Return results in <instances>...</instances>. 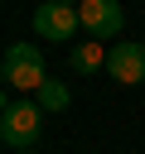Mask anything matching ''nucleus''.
Returning a JSON list of instances; mask_svg holds the SVG:
<instances>
[{
  "mask_svg": "<svg viewBox=\"0 0 145 154\" xmlns=\"http://www.w3.org/2000/svg\"><path fill=\"white\" fill-rule=\"evenodd\" d=\"M0 82L10 91H39L48 82V63H44V48L39 43H10L5 58H0Z\"/></svg>",
  "mask_w": 145,
  "mask_h": 154,
  "instance_id": "f257e3e1",
  "label": "nucleus"
},
{
  "mask_svg": "<svg viewBox=\"0 0 145 154\" xmlns=\"http://www.w3.org/2000/svg\"><path fill=\"white\" fill-rule=\"evenodd\" d=\"M44 106L39 101H5L0 106V140L10 149H34L39 130H44Z\"/></svg>",
  "mask_w": 145,
  "mask_h": 154,
  "instance_id": "f03ea898",
  "label": "nucleus"
},
{
  "mask_svg": "<svg viewBox=\"0 0 145 154\" xmlns=\"http://www.w3.org/2000/svg\"><path fill=\"white\" fill-rule=\"evenodd\" d=\"M77 29H82V14H77V5H68V0H48V5L34 10V34H39L44 43H72Z\"/></svg>",
  "mask_w": 145,
  "mask_h": 154,
  "instance_id": "7ed1b4c3",
  "label": "nucleus"
},
{
  "mask_svg": "<svg viewBox=\"0 0 145 154\" xmlns=\"http://www.w3.org/2000/svg\"><path fill=\"white\" fill-rule=\"evenodd\" d=\"M77 14H82V29H87V38H116L121 34V24H126V14H121V5L116 0H82L77 5Z\"/></svg>",
  "mask_w": 145,
  "mask_h": 154,
  "instance_id": "20e7f679",
  "label": "nucleus"
},
{
  "mask_svg": "<svg viewBox=\"0 0 145 154\" xmlns=\"http://www.w3.org/2000/svg\"><path fill=\"white\" fill-rule=\"evenodd\" d=\"M106 72H111V82H121V87L145 82V43H111V48H106Z\"/></svg>",
  "mask_w": 145,
  "mask_h": 154,
  "instance_id": "39448f33",
  "label": "nucleus"
},
{
  "mask_svg": "<svg viewBox=\"0 0 145 154\" xmlns=\"http://www.w3.org/2000/svg\"><path fill=\"white\" fill-rule=\"evenodd\" d=\"M106 67V43L102 38H87V43H68V72L72 77H92Z\"/></svg>",
  "mask_w": 145,
  "mask_h": 154,
  "instance_id": "423d86ee",
  "label": "nucleus"
},
{
  "mask_svg": "<svg viewBox=\"0 0 145 154\" xmlns=\"http://www.w3.org/2000/svg\"><path fill=\"white\" fill-rule=\"evenodd\" d=\"M34 101H39L44 111H68L72 91H68V82H53V77H48V82H44V87L34 91Z\"/></svg>",
  "mask_w": 145,
  "mask_h": 154,
  "instance_id": "0eeeda50",
  "label": "nucleus"
},
{
  "mask_svg": "<svg viewBox=\"0 0 145 154\" xmlns=\"http://www.w3.org/2000/svg\"><path fill=\"white\" fill-rule=\"evenodd\" d=\"M14 154H34V149H14Z\"/></svg>",
  "mask_w": 145,
  "mask_h": 154,
  "instance_id": "6e6552de",
  "label": "nucleus"
},
{
  "mask_svg": "<svg viewBox=\"0 0 145 154\" xmlns=\"http://www.w3.org/2000/svg\"><path fill=\"white\" fill-rule=\"evenodd\" d=\"M68 5H82V0H68Z\"/></svg>",
  "mask_w": 145,
  "mask_h": 154,
  "instance_id": "1a4fd4ad",
  "label": "nucleus"
}]
</instances>
